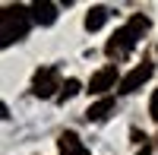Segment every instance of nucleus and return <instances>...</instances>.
Wrapping results in <instances>:
<instances>
[{
	"label": "nucleus",
	"mask_w": 158,
	"mask_h": 155,
	"mask_svg": "<svg viewBox=\"0 0 158 155\" xmlns=\"http://www.w3.org/2000/svg\"><path fill=\"white\" fill-rule=\"evenodd\" d=\"M146 29H149V16H142V13H136L133 19H130L123 29H117L114 35H111V41L104 44V54H108L111 60H123L130 51L136 48V41L142 35H146Z\"/></svg>",
	"instance_id": "1"
},
{
	"label": "nucleus",
	"mask_w": 158,
	"mask_h": 155,
	"mask_svg": "<svg viewBox=\"0 0 158 155\" xmlns=\"http://www.w3.org/2000/svg\"><path fill=\"white\" fill-rule=\"evenodd\" d=\"M29 25H32V10L25 6H3L0 13V44L10 48L13 41H22L29 35Z\"/></svg>",
	"instance_id": "2"
},
{
	"label": "nucleus",
	"mask_w": 158,
	"mask_h": 155,
	"mask_svg": "<svg viewBox=\"0 0 158 155\" xmlns=\"http://www.w3.org/2000/svg\"><path fill=\"white\" fill-rule=\"evenodd\" d=\"M57 89H63L57 67H44V70H38V73H35V79H32V95H35V98H51V95H60Z\"/></svg>",
	"instance_id": "3"
},
{
	"label": "nucleus",
	"mask_w": 158,
	"mask_h": 155,
	"mask_svg": "<svg viewBox=\"0 0 158 155\" xmlns=\"http://www.w3.org/2000/svg\"><path fill=\"white\" fill-rule=\"evenodd\" d=\"M152 70H155V67H152L149 60H142V63H136V67H133V70H130V73L123 76V79H120V92H123V95H130V92H136V89H139L142 82H146L149 76H152Z\"/></svg>",
	"instance_id": "4"
},
{
	"label": "nucleus",
	"mask_w": 158,
	"mask_h": 155,
	"mask_svg": "<svg viewBox=\"0 0 158 155\" xmlns=\"http://www.w3.org/2000/svg\"><path fill=\"white\" fill-rule=\"evenodd\" d=\"M117 86V67L111 63V67H101L95 76H92V82H89V92L92 95H104L108 89Z\"/></svg>",
	"instance_id": "5"
},
{
	"label": "nucleus",
	"mask_w": 158,
	"mask_h": 155,
	"mask_svg": "<svg viewBox=\"0 0 158 155\" xmlns=\"http://www.w3.org/2000/svg\"><path fill=\"white\" fill-rule=\"evenodd\" d=\"M29 10H32V22H38V25H54L57 22V3H51V0H38Z\"/></svg>",
	"instance_id": "6"
},
{
	"label": "nucleus",
	"mask_w": 158,
	"mask_h": 155,
	"mask_svg": "<svg viewBox=\"0 0 158 155\" xmlns=\"http://www.w3.org/2000/svg\"><path fill=\"white\" fill-rule=\"evenodd\" d=\"M57 146H60V155H89V149L82 146V139H79L73 130H67V133H60V139H57Z\"/></svg>",
	"instance_id": "7"
},
{
	"label": "nucleus",
	"mask_w": 158,
	"mask_h": 155,
	"mask_svg": "<svg viewBox=\"0 0 158 155\" xmlns=\"http://www.w3.org/2000/svg\"><path fill=\"white\" fill-rule=\"evenodd\" d=\"M111 111H114V98H111V95H104V98H98V101H95V105H89L85 120H89V124H98V120L108 117Z\"/></svg>",
	"instance_id": "8"
},
{
	"label": "nucleus",
	"mask_w": 158,
	"mask_h": 155,
	"mask_svg": "<svg viewBox=\"0 0 158 155\" xmlns=\"http://www.w3.org/2000/svg\"><path fill=\"white\" fill-rule=\"evenodd\" d=\"M108 16H111L108 6H92V10L85 13V29H89V32H98L101 25L108 22Z\"/></svg>",
	"instance_id": "9"
},
{
	"label": "nucleus",
	"mask_w": 158,
	"mask_h": 155,
	"mask_svg": "<svg viewBox=\"0 0 158 155\" xmlns=\"http://www.w3.org/2000/svg\"><path fill=\"white\" fill-rule=\"evenodd\" d=\"M79 89H82V86H79V79H67V82H63V89H60V95H57V101H70Z\"/></svg>",
	"instance_id": "10"
},
{
	"label": "nucleus",
	"mask_w": 158,
	"mask_h": 155,
	"mask_svg": "<svg viewBox=\"0 0 158 155\" xmlns=\"http://www.w3.org/2000/svg\"><path fill=\"white\" fill-rule=\"evenodd\" d=\"M149 114L158 120V89H155V95H152V105H149Z\"/></svg>",
	"instance_id": "11"
},
{
	"label": "nucleus",
	"mask_w": 158,
	"mask_h": 155,
	"mask_svg": "<svg viewBox=\"0 0 158 155\" xmlns=\"http://www.w3.org/2000/svg\"><path fill=\"white\" fill-rule=\"evenodd\" d=\"M139 155H149V149H146V146H142V152H139Z\"/></svg>",
	"instance_id": "12"
}]
</instances>
